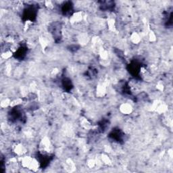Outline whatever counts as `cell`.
Returning a JSON list of instances; mask_svg holds the SVG:
<instances>
[{
    "label": "cell",
    "instance_id": "6da1fadb",
    "mask_svg": "<svg viewBox=\"0 0 173 173\" xmlns=\"http://www.w3.org/2000/svg\"><path fill=\"white\" fill-rule=\"evenodd\" d=\"M20 164L24 169H28L33 171H37L40 166L39 161L37 159L31 156L26 155L21 157Z\"/></svg>",
    "mask_w": 173,
    "mask_h": 173
},
{
    "label": "cell",
    "instance_id": "7a4b0ae2",
    "mask_svg": "<svg viewBox=\"0 0 173 173\" xmlns=\"http://www.w3.org/2000/svg\"><path fill=\"white\" fill-rule=\"evenodd\" d=\"M39 150L43 154H50L53 151V146L51 141L47 137H45L41 139L39 143Z\"/></svg>",
    "mask_w": 173,
    "mask_h": 173
},
{
    "label": "cell",
    "instance_id": "3957f363",
    "mask_svg": "<svg viewBox=\"0 0 173 173\" xmlns=\"http://www.w3.org/2000/svg\"><path fill=\"white\" fill-rule=\"evenodd\" d=\"M13 151L16 156H18L19 157H22V156L26 155V153L27 152V149L22 143H17L14 147Z\"/></svg>",
    "mask_w": 173,
    "mask_h": 173
},
{
    "label": "cell",
    "instance_id": "277c9868",
    "mask_svg": "<svg viewBox=\"0 0 173 173\" xmlns=\"http://www.w3.org/2000/svg\"><path fill=\"white\" fill-rule=\"evenodd\" d=\"M119 110L120 113L124 115H129L133 111V108L131 104L125 102L122 103L119 106Z\"/></svg>",
    "mask_w": 173,
    "mask_h": 173
},
{
    "label": "cell",
    "instance_id": "5b68a950",
    "mask_svg": "<svg viewBox=\"0 0 173 173\" xmlns=\"http://www.w3.org/2000/svg\"><path fill=\"white\" fill-rule=\"evenodd\" d=\"M83 19V14L82 12H75L72 15H71L70 18V22L72 25L80 23Z\"/></svg>",
    "mask_w": 173,
    "mask_h": 173
},
{
    "label": "cell",
    "instance_id": "8992f818",
    "mask_svg": "<svg viewBox=\"0 0 173 173\" xmlns=\"http://www.w3.org/2000/svg\"><path fill=\"white\" fill-rule=\"evenodd\" d=\"M130 40L133 44L137 45L141 41V36L138 33L133 32L131 33V36H130Z\"/></svg>",
    "mask_w": 173,
    "mask_h": 173
},
{
    "label": "cell",
    "instance_id": "52a82bcc",
    "mask_svg": "<svg viewBox=\"0 0 173 173\" xmlns=\"http://www.w3.org/2000/svg\"><path fill=\"white\" fill-rule=\"evenodd\" d=\"M64 169H66V171L68 172H73L75 170V163L72 162L71 159H68L66 161V164L64 166Z\"/></svg>",
    "mask_w": 173,
    "mask_h": 173
},
{
    "label": "cell",
    "instance_id": "ba28073f",
    "mask_svg": "<svg viewBox=\"0 0 173 173\" xmlns=\"http://www.w3.org/2000/svg\"><path fill=\"white\" fill-rule=\"evenodd\" d=\"M100 160H101V162H102V164H104V165L109 166V165L112 164V160H111L110 158L109 157L107 154H105V153L101 155Z\"/></svg>",
    "mask_w": 173,
    "mask_h": 173
},
{
    "label": "cell",
    "instance_id": "9c48e42d",
    "mask_svg": "<svg viewBox=\"0 0 173 173\" xmlns=\"http://www.w3.org/2000/svg\"><path fill=\"white\" fill-rule=\"evenodd\" d=\"M80 125L83 128L85 129H89L91 127V123L89 122V120L85 118H82L80 119Z\"/></svg>",
    "mask_w": 173,
    "mask_h": 173
},
{
    "label": "cell",
    "instance_id": "30bf717a",
    "mask_svg": "<svg viewBox=\"0 0 173 173\" xmlns=\"http://www.w3.org/2000/svg\"><path fill=\"white\" fill-rule=\"evenodd\" d=\"M11 101L12 99L9 98H5L4 99H2L1 101V107L3 108L9 107V106H10Z\"/></svg>",
    "mask_w": 173,
    "mask_h": 173
},
{
    "label": "cell",
    "instance_id": "8fae6325",
    "mask_svg": "<svg viewBox=\"0 0 173 173\" xmlns=\"http://www.w3.org/2000/svg\"><path fill=\"white\" fill-rule=\"evenodd\" d=\"M98 164L97 160L95 159H89L87 161V166L89 167V169H93Z\"/></svg>",
    "mask_w": 173,
    "mask_h": 173
},
{
    "label": "cell",
    "instance_id": "7c38bea8",
    "mask_svg": "<svg viewBox=\"0 0 173 173\" xmlns=\"http://www.w3.org/2000/svg\"><path fill=\"white\" fill-rule=\"evenodd\" d=\"M156 88H157L160 91H163V90H164V84H163L162 83L160 82V81L158 82L157 83V85H156Z\"/></svg>",
    "mask_w": 173,
    "mask_h": 173
}]
</instances>
